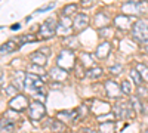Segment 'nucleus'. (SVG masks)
Returning <instances> with one entry per match:
<instances>
[{
  "instance_id": "obj_38",
  "label": "nucleus",
  "mask_w": 148,
  "mask_h": 133,
  "mask_svg": "<svg viewBox=\"0 0 148 133\" xmlns=\"http://www.w3.org/2000/svg\"><path fill=\"white\" fill-rule=\"evenodd\" d=\"M3 81V71H0V83Z\"/></svg>"
},
{
  "instance_id": "obj_24",
  "label": "nucleus",
  "mask_w": 148,
  "mask_h": 133,
  "mask_svg": "<svg viewBox=\"0 0 148 133\" xmlns=\"http://www.w3.org/2000/svg\"><path fill=\"white\" fill-rule=\"evenodd\" d=\"M76 10H77V5H67L62 9V15L64 16H70L73 14H76Z\"/></svg>"
},
{
  "instance_id": "obj_9",
  "label": "nucleus",
  "mask_w": 148,
  "mask_h": 133,
  "mask_svg": "<svg viewBox=\"0 0 148 133\" xmlns=\"http://www.w3.org/2000/svg\"><path fill=\"white\" fill-rule=\"evenodd\" d=\"M58 118L59 121H67V123H74L76 120L79 118V111L74 110V111H61L58 113Z\"/></svg>"
},
{
  "instance_id": "obj_40",
  "label": "nucleus",
  "mask_w": 148,
  "mask_h": 133,
  "mask_svg": "<svg viewBox=\"0 0 148 133\" xmlns=\"http://www.w3.org/2000/svg\"><path fill=\"white\" fill-rule=\"evenodd\" d=\"M145 50H147V52H148V46H147V47H145Z\"/></svg>"
},
{
  "instance_id": "obj_26",
  "label": "nucleus",
  "mask_w": 148,
  "mask_h": 133,
  "mask_svg": "<svg viewBox=\"0 0 148 133\" xmlns=\"http://www.w3.org/2000/svg\"><path fill=\"white\" fill-rule=\"evenodd\" d=\"M120 87H121V92H123V93H126V95H130V93H132V86H130L129 81H123V83L120 84Z\"/></svg>"
},
{
  "instance_id": "obj_18",
  "label": "nucleus",
  "mask_w": 148,
  "mask_h": 133,
  "mask_svg": "<svg viewBox=\"0 0 148 133\" xmlns=\"http://www.w3.org/2000/svg\"><path fill=\"white\" fill-rule=\"evenodd\" d=\"M110 24V18L105 14H98L95 16V25L99 27V28H107Z\"/></svg>"
},
{
  "instance_id": "obj_31",
  "label": "nucleus",
  "mask_w": 148,
  "mask_h": 133,
  "mask_svg": "<svg viewBox=\"0 0 148 133\" xmlns=\"http://www.w3.org/2000/svg\"><path fill=\"white\" fill-rule=\"evenodd\" d=\"M82 64H83V65H92L90 55H88V53H83V55H82Z\"/></svg>"
},
{
  "instance_id": "obj_17",
  "label": "nucleus",
  "mask_w": 148,
  "mask_h": 133,
  "mask_svg": "<svg viewBox=\"0 0 148 133\" xmlns=\"http://www.w3.org/2000/svg\"><path fill=\"white\" fill-rule=\"evenodd\" d=\"M25 76H27V74H24V72H21V71L15 72V76L12 77V84H14L16 89L24 87V83H25Z\"/></svg>"
},
{
  "instance_id": "obj_36",
  "label": "nucleus",
  "mask_w": 148,
  "mask_h": 133,
  "mask_svg": "<svg viewBox=\"0 0 148 133\" xmlns=\"http://www.w3.org/2000/svg\"><path fill=\"white\" fill-rule=\"evenodd\" d=\"M19 27H21L19 24H14V25H12L10 28H12V30H19Z\"/></svg>"
},
{
  "instance_id": "obj_35",
  "label": "nucleus",
  "mask_w": 148,
  "mask_h": 133,
  "mask_svg": "<svg viewBox=\"0 0 148 133\" xmlns=\"http://www.w3.org/2000/svg\"><path fill=\"white\" fill-rule=\"evenodd\" d=\"M82 5H83V6H92V5H93V2H92V0H86L84 3L82 2Z\"/></svg>"
},
{
  "instance_id": "obj_10",
  "label": "nucleus",
  "mask_w": 148,
  "mask_h": 133,
  "mask_svg": "<svg viewBox=\"0 0 148 133\" xmlns=\"http://www.w3.org/2000/svg\"><path fill=\"white\" fill-rule=\"evenodd\" d=\"M88 24H89V16L86 14H77L74 21H73V25L76 30H83Z\"/></svg>"
},
{
  "instance_id": "obj_22",
  "label": "nucleus",
  "mask_w": 148,
  "mask_h": 133,
  "mask_svg": "<svg viewBox=\"0 0 148 133\" xmlns=\"http://www.w3.org/2000/svg\"><path fill=\"white\" fill-rule=\"evenodd\" d=\"M101 76H102V70L99 67H92L88 71V77H90V78H98V77H101Z\"/></svg>"
},
{
  "instance_id": "obj_33",
  "label": "nucleus",
  "mask_w": 148,
  "mask_h": 133,
  "mask_svg": "<svg viewBox=\"0 0 148 133\" xmlns=\"http://www.w3.org/2000/svg\"><path fill=\"white\" fill-rule=\"evenodd\" d=\"M110 71L113 72V74H119V72L121 71V65H114V67H111Z\"/></svg>"
},
{
  "instance_id": "obj_28",
  "label": "nucleus",
  "mask_w": 148,
  "mask_h": 133,
  "mask_svg": "<svg viewBox=\"0 0 148 133\" xmlns=\"http://www.w3.org/2000/svg\"><path fill=\"white\" fill-rule=\"evenodd\" d=\"M6 93L9 96H18V89L14 86V84H9V86L6 87Z\"/></svg>"
},
{
  "instance_id": "obj_4",
  "label": "nucleus",
  "mask_w": 148,
  "mask_h": 133,
  "mask_svg": "<svg viewBox=\"0 0 148 133\" xmlns=\"http://www.w3.org/2000/svg\"><path fill=\"white\" fill-rule=\"evenodd\" d=\"M56 27H58L56 21L53 18H49V19H46L42 24L39 35H40V37H43V39H51V37H53L55 33H56Z\"/></svg>"
},
{
  "instance_id": "obj_29",
  "label": "nucleus",
  "mask_w": 148,
  "mask_h": 133,
  "mask_svg": "<svg viewBox=\"0 0 148 133\" xmlns=\"http://www.w3.org/2000/svg\"><path fill=\"white\" fill-rule=\"evenodd\" d=\"M28 71H36V76H39V74H42V77H45V74H43V68L42 67H39V65H31L30 68H28Z\"/></svg>"
},
{
  "instance_id": "obj_16",
  "label": "nucleus",
  "mask_w": 148,
  "mask_h": 133,
  "mask_svg": "<svg viewBox=\"0 0 148 133\" xmlns=\"http://www.w3.org/2000/svg\"><path fill=\"white\" fill-rule=\"evenodd\" d=\"M123 9H125V10H130L133 15H136L138 12L142 10V3L141 2H126L125 6H123Z\"/></svg>"
},
{
  "instance_id": "obj_5",
  "label": "nucleus",
  "mask_w": 148,
  "mask_h": 133,
  "mask_svg": "<svg viewBox=\"0 0 148 133\" xmlns=\"http://www.w3.org/2000/svg\"><path fill=\"white\" fill-rule=\"evenodd\" d=\"M28 114H30V117L34 120V121H39V120L46 114V108H45V105H43L42 102L34 101V102L28 106Z\"/></svg>"
},
{
  "instance_id": "obj_1",
  "label": "nucleus",
  "mask_w": 148,
  "mask_h": 133,
  "mask_svg": "<svg viewBox=\"0 0 148 133\" xmlns=\"http://www.w3.org/2000/svg\"><path fill=\"white\" fill-rule=\"evenodd\" d=\"M132 35L138 43L145 44L148 42V22L147 21H136L132 25Z\"/></svg>"
},
{
  "instance_id": "obj_12",
  "label": "nucleus",
  "mask_w": 148,
  "mask_h": 133,
  "mask_svg": "<svg viewBox=\"0 0 148 133\" xmlns=\"http://www.w3.org/2000/svg\"><path fill=\"white\" fill-rule=\"evenodd\" d=\"M30 59L33 61V64H34V65L43 67V65L46 64V61H47V56H46V55H43L40 50H37V52H34V53H31V55H30Z\"/></svg>"
},
{
  "instance_id": "obj_20",
  "label": "nucleus",
  "mask_w": 148,
  "mask_h": 133,
  "mask_svg": "<svg viewBox=\"0 0 148 133\" xmlns=\"http://www.w3.org/2000/svg\"><path fill=\"white\" fill-rule=\"evenodd\" d=\"M136 71L141 74L142 80L148 81V67H147V65H144V64H138V65H136Z\"/></svg>"
},
{
  "instance_id": "obj_32",
  "label": "nucleus",
  "mask_w": 148,
  "mask_h": 133,
  "mask_svg": "<svg viewBox=\"0 0 148 133\" xmlns=\"http://www.w3.org/2000/svg\"><path fill=\"white\" fill-rule=\"evenodd\" d=\"M55 5L52 3V5H49V6H43V8H40V9H36V14H40V12H45V10H49V9H52Z\"/></svg>"
},
{
  "instance_id": "obj_37",
  "label": "nucleus",
  "mask_w": 148,
  "mask_h": 133,
  "mask_svg": "<svg viewBox=\"0 0 148 133\" xmlns=\"http://www.w3.org/2000/svg\"><path fill=\"white\" fill-rule=\"evenodd\" d=\"M52 87H53V89H58V87L61 89V84H58V83H53V86H52Z\"/></svg>"
},
{
  "instance_id": "obj_23",
  "label": "nucleus",
  "mask_w": 148,
  "mask_h": 133,
  "mask_svg": "<svg viewBox=\"0 0 148 133\" xmlns=\"http://www.w3.org/2000/svg\"><path fill=\"white\" fill-rule=\"evenodd\" d=\"M130 77H132V80H133V83L136 84V86L139 87L141 84H142V77H141V74L136 71V70H132L130 71Z\"/></svg>"
},
{
  "instance_id": "obj_11",
  "label": "nucleus",
  "mask_w": 148,
  "mask_h": 133,
  "mask_svg": "<svg viewBox=\"0 0 148 133\" xmlns=\"http://www.w3.org/2000/svg\"><path fill=\"white\" fill-rule=\"evenodd\" d=\"M114 21L117 24V27H120V28H130L132 22H133V16H130V15H119Z\"/></svg>"
},
{
  "instance_id": "obj_15",
  "label": "nucleus",
  "mask_w": 148,
  "mask_h": 133,
  "mask_svg": "<svg viewBox=\"0 0 148 133\" xmlns=\"http://www.w3.org/2000/svg\"><path fill=\"white\" fill-rule=\"evenodd\" d=\"M51 77L55 78V80H61V81H62V80H65L68 77V74H67L65 70L59 68V67H55V68L51 70Z\"/></svg>"
},
{
  "instance_id": "obj_39",
  "label": "nucleus",
  "mask_w": 148,
  "mask_h": 133,
  "mask_svg": "<svg viewBox=\"0 0 148 133\" xmlns=\"http://www.w3.org/2000/svg\"><path fill=\"white\" fill-rule=\"evenodd\" d=\"M0 133H15V132H9V130H0Z\"/></svg>"
},
{
  "instance_id": "obj_30",
  "label": "nucleus",
  "mask_w": 148,
  "mask_h": 133,
  "mask_svg": "<svg viewBox=\"0 0 148 133\" xmlns=\"http://www.w3.org/2000/svg\"><path fill=\"white\" fill-rule=\"evenodd\" d=\"M138 95H139V98H141V99H142V98L147 99V98H148V89L139 86V87H138Z\"/></svg>"
},
{
  "instance_id": "obj_27",
  "label": "nucleus",
  "mask_w": 148,
  "mask_h": 133,
  "mask_svg": "<svg viewBox=\"0 0 148 133\" xmlns=\"http://www.w3.org/2000/svg\"><path fill=\"white\" fill-rule=\"evenodd\" d=\"M16 40H18V44L21 46V44H25V43H28V42H34L36 37H34V35H25V37H19V39H16Z\"/></svg>"
},
{
  "instance_id": "obj_7",
  "label": "nucleus",
  "mask_w": 148,
  "mask_h": 133,
  "mask_svg": "<svg viewBox=\"0 0 148 133\" xmlns=\"http://www.w3.org/2000/svg\"><path fill=\"white\" fill-rule=\"evenodd\" d=\"M9 106H10V110H12V111L19 113V111L27 110V108H28L30 105H28V99H27V96H24V95H18V96H15V98L9 102Z\"/></svg>"
},
{
  "instance_id": "obj_6",
  "label": "nucleus",
  "mask_w": 148,
  "mask_h": 133,
  "mask_svg": "<svg viewBox=\"0 0 148 133\" xmlns=\"http://www.w3.org/2000/svg\"><path fill=\"white\" fill-rule=\"evenodd\" d=\"M116 113L119 115V118H129V117H133V108L130 105V102H125V101H120L116 104Z\"/></svg>"
},
{
  "instance_id": "obj_8",
  "label": "nucleus",
  "mask_w": 148,
  "mask_h": 133,
  "mask_svg": "<svg viewBox=\"0 0 148 133\" xmlns=\"http://www.w3.org/2000/svg\"><path fill=\"white\" fill-rule=\"evenodd\" d=\"M105 92H107V96L116 99V98H119L120 93H121V87L119 86L116 81L108 80V81H105Z\"/></svg>"
},
{
  "instance_id": "obj_19",
  "label": "nucleus",
  "mask_w": 148,
  "mask_h": 133,
  "mask_svg": "<svg viewBox=\"0 0 148 133\" xmlns=\"http://www.w3.org/2000/svg\"><path fill=\"white\" fill-rule=\"evenodd\" d=\"M130 105H132V108H135L138 113H142V102L139 101V98L130 95Z\"/></svg>"
},
{
  "instance_id": "obj_2",
  "label": "nucleus",
  "mask_w": 148,
  "mask_h": 133,
  "mask_svg": "<svg viewBox=\"0 0 148 133\" xmlns=\"http://www.w3.org/2000/svg\"><path fill=\"white\" fill-rule=\"evenodd\" d=\"M76 65V58H74L73 50L70 49H62L58 55V67L62 68V70H71Z\"/></svg>"
},
{
  "instance_id": "obj_3",
  "label": "nucleus",
  "mask_w": 148,
  "mask_h": 133,
  "mask_svg": "<svg viewBox=\"0 0 148 133\" xmlns=\"http://www.w3.org/2000/svg\"><path fill=\"white\" fill-rule=\"evenodd\" d=\"M42 87H45V86H43V80H42L39 76L33 74V72H27V76H25V83H24V89L36 93L37 90L42 89Z\"/></svg>"
},
{
  "instance_id": "obj_13",
  "label": "nucleus",
  "mask_w": 148,
  "mask_h": 133,
  "mask_svg": "<svg viewBox=\"0 0 148 133\" xmlns=\"http://www.w3.org/2000/svg\"><path fill=\"white\" fill-rule=\"evenodd\" d=\"M110 49H111L110 43H108V42H104L102 44H99V46H98V49H96V52H95L96 58H99V59H104V58H107V56L110 55Z\"/></svg>"
},
{
  "instance_id": "obj_14",
  "label": "nucleus",
  "mask_w": 148,
  "mask_h": 133,
  "mask_svg": "<svg viewBox=\"0 0 148 133\" xmlns=\"http://www.w3.org/2000/svg\"><path fill=\"white\" fill-rule=\"evenodd\" d=\"M18 49V44H16V40H9L6 43H3L0 46V55H5V53H9V52H14Z\"/></svg>"
},
{
  "instance_id": "obj_25",
  "label": "nucleus",
  "mask_w": 148,
  "mask_h": 133,
  "mask_svg": "<svg viewBox=\"0 0 148 133\" xmlns=\"http://www.w3.org/2000/svg\"><path fill=\"white\" fill-rule=\"evenodd\" d=\"M114 130V123L113 121H110L108 124H101V133H113Z\"/></svg>"
},
{
  "instance_id": "obj_34",
  "label": "nucleus",
  "mask_w": 148,
  "mask_h": 133,
  "mask_svg": "<svg viewBox=\"0 0 148 133\" xmlns=\"http://www.w3.org/2000/svg\"><path fill=\"white\" fill-rule=\"evenodd\" d=\"M43 55H46V56H49V55H51V50H49L47 49V47H42V50H40Z\"/></svg>"
},
{
  "instance_id": "obj_21",
  "label": "nucleus",
  "mask_w": 148,
  "mask_h": 133,
  "mask_svg": "<svg viewBox=\"0 0 148 133\" xmlns=\"http://www.w3.org/2000/svg\"><path fill=\"white\" fill-rule=\"evenodd\" d=\"M49 123H51V126H52V130L53 132H64L65 130V126L62 124V123H61L59 121V120H51V121H49Z\"/></svg>"
}]
</instances>
